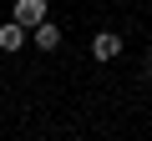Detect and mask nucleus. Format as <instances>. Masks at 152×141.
<instances>
[{"mask_svg": "<svg viewBox=\"0 0 152 141\" xmlns=\"http://www.w3.org/2000/svg\"><path fill=\"white\" fill-rule=\"evenodd\" d=\"M31 35H36V45H41V50H56V45H61V30H56L51 20H41V25H36Z\"/></svg>", "mask_w": 152, "mask_h": 141, "instance_id": "obj_4", "label": "nucleus"}, {"mask_svg": "<svg viewBox=\"0 0 152 141\" xmlns=\"http://www.w3.org/2000/svg\"><path fill=\"white\" fill-rule=\"evenodd\" d=\"M26 45V25L20 20H5V25H0V50H20Z\"/></svg>", "mask_w": 152, "mask_h": 141, "instance_id": "obj_2", "label": "nucleus"}, {"mask_svg": "<svg viewBox=\"0 0 152 141\" xmlns=\"http://www.w3.org/2000/svg\"><path fill=\"white\" fill-rule=\"evenodd\" d=\"M15 20H20L26 30H36V25L46 20V0H15Z\"/></svg>", "mask_w": 152, "mask_h": 141, "instance_id": "obj_1", "label": "nucleus"}, {"mask_svg": "<svg viewBox=\"0 0 152 141\" xmlns=\"http://www.w3.org/2000/svg\"><path fill=\"white\" fill-rule=\"evenodd\" d=\"M117 50H122V40H117V35H112V30H102V35H96V40H91V55H96V60H112V55H117Z\"/></svg>", "mask_w": 152, "mask_h": 141, "instance_id": "obj_3", "label": "nucleus"}]
</instances>
